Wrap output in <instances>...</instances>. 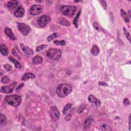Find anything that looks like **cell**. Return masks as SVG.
Returning <instances> with one entry per match:
<instances>
[{"label":"cell","instance_id":"1","mask_svg":"<svg viewBox=\"0 0 131 131\" xmlns=\"http://www.w3.org/2000/svg\"><path fill=\"white\" fill-rule=\"evenodd\" d=\"M72 91V86L68 84L59 85L56 89V94L60 97H65L70 93Z\"/></svg>","mask_w":131,"mask_h":131},{"label":"cell","instance_id":"2","mask_svg":"<svg viewBox=\"0 0 131 131\" xmlns=\"http://www.w3.org/2000/svg\"><path fill=\"white\" fill-rule=\"evenodd\" d=\"M5 101L12 106H18L22 101V98L17 95H7L5 97Z\"/></svg>","mask_w":131,"mask_h":131},{"label":"cell","instance_id":"3","mask_svg":"<svg viewBox=\"0 0 131 131\" xmlns=\"http://www.w3.org/2000/svg\"><path fill=\"white\" fill-rule=\"evenodd\" d=\"M76 7L74 6H63L60 8V11L65 16L71 17L74 16Z\"/></svg>","mask_w":131,"mask_h":131},{"label":"cell","instance_id":"4","mask_svg":"<svg viewBox=\"0 0 131 131\" xmlns=\"http://www.w3.org/2000/svg\"><path fill=\"white\" fill-rule=\"evenodd\" d=\"M62 51L55 48H51L46 52V55L48 57L55 60L59 59L62 56Z\"/></svg>","mask_w":131,"mask_h":131},{"label":"cell","instance_id":"5","mask_svg":"<svg viewBox=\"0 0 131 131\" xmlns=\"http://www.w3.org/2000/svg\"><path fill=\"white\" fill-rule=\"evenodd\" d=\"M49 113L51 119L53 121H56L59 119L60 113L59 110L55 106H51L49 111Z\"/></svg>","mask_w":131,"mask_h":131},{"label":"cell","instance_id":"6","mask_svg":"<svg viewBox=\"0 0 131 131\" xmlns=\"http://www.w3.org/2000/svg\"><path fill=\"white\" fill-rule=\"evenodd\" d=\"M50 21L51 18L49 17L44 15V16H42L38 18L37 20V23L39 26L44 27L46 26L50 22Z\"/></svg>","mask_w":131,"mask_h":131},{"label":"cell","instance_id":"7","mask_svg":"<svg viewBox=\"0 0 131 131\" xmlns=\"http://www.w3.org/2000/svg\"><path fill=\"white\" fill-rule=\"evenodd\" d=\"M17 28L24 35H27L31 30L30 27L24 23H17Z\"/></svg>","mask_w":131,"mask_h":131},{"label":"cell","instance_id":"8","mask_svg":"<svg viewBox=\"0 0 131 131\" xmlns=\"http://www.w3.org/2000/svg\"><path fill=\"white\" fill-rule=\"evenodd\" d=\"M42 11V7L41 5H34L30 8V13L32 16H37L41 14Z\"/></svg>","mask_w":131,"mask_h":131},{"label":"cell","instance_id":"9","mask_svg":"<svg viewBox=\"0 0 131 131\" xmlns=\"http://www.w3.org/2000/svg\"><path fill=\"white\" fill-rule=\"evenodd\" d=\"M16 85L17 83L16 82H14V83L10 84V85H9V86L3 87L1 89V92L6 94L11 93L13 92V91L14 90L15 87H16Z\"/></svg>","mask_w":131,"mask_h":131},{"label":"cell","instance_id":"10","mask_svg":"<svg viewBox=\"0 0 131 131\" xmlns=\"http://www.w3.org/2000/svg\"><path fill=\"white\" fill-rule=\"evenodd\" d=\"M24 13H25V10L23 7L20 6L18 7L17 9L15 10L14 14V16L17 17H22Z\"/></svg>","mask_w":131,"mask_h":131},{"label":"cell","instance_id":"11","mask_svg":"<svg viewBox=\"0 0 131 131\" xmlns=\"http://www.w3.org/2000/svg\"><path fill=\"white\" fill-rule=\"evenodd\" d=\"M20 46L21 49H22L24 52L26 54L28 55H33V53H34V52L31 49H30L28 47L25 46L22 43L20 44Z\"/></svg>","mask_w":131,"mask_h":131},{"label":"cell","instance_id":"12","mask_svg":"<svg viewBox=\"0 0 131 131\" xmlns=\"http://www.w3.org/2000/svg\"><path fill=\"white\" fill-rule=\"evenodd\" d=\"M88 100L90 102L95 103L96 106H98L101 104V102L98 99H97L95 96H94L93 95H90L88 97Z\"/></svg>","mask_w":131,"mask_h":131},{"label":"cell","instance_id":"13","mask_svg":"<svg viewBox=\"0 0 131 131\" xmlns=\"http://www.w3.org/2000/svg\"><path fill=\"white\" fill-rule=\"evenodd\" d=\"M5 32L6 33V34L7 35V36H8L12 40H16V38L15 37V36L14 35V34L13 32V31H12L11 29L8 27H7L5 29Z\"/></svg>","mask_w":131,"mask_h":131},{"label":"cell","instance_id":"14","mask_svg":"<svg viewBox=\"0 0 131 131\" xmlns=\"http://www.w3.org/2000/svg\"><path fill=\"white\" fill-rule=\"evenodd\" d=\"M18 4H19V3H18L17 1L13 0V1H10L7 4V8L9 9H13L16 8Z\"/></svg>","mask_w":131,"mask_h":131},{"label":"cell","instance_id":"15","mask_svg":"<svg viewBox=\"0 0 131 131\" xmlns=\"http://www.w3.org/2000/svg\"><path fill=\"white\" fill-rule=\"evenodd\" d=\"M93 121V118L91 117H89L86 119V120H85L84 124V130H87L89 129L90 126L92 124Z\"/></svg>","mask_w":131,"mask_h":131},{"label":"cell","instance_id":"16","mask_svg":"<svg viewBox=\"0 0 131 131\" xmlns=\"http://www.w3.org/2000/svg\"><path fill=\"white\" fill-rule=\"evenodd\" d=\"M35 77V76L34 74L32 73L28 72V73H26L23 76L22 80L24 81H25L29 80V79H33Z\"/></svg>","mask_w":131,"mask_h":131},{"label":"cell","instance_id":"17","mask_svg":"<svg viewBox=\"0 0 131 131\" xmlns=\"http://www.w3.org/2000/svg\"><path fill=\"white\" fill-rule=\"evenodd\" d=\"M9 52L8 48L4 44L1 45V53L4 56H7Z\"/></svg>","mask_w":131,"mask_h":131},{"label":"cell","instance_id":"18","mask_svg":"<svg viewBox=\"0 0 131 131\" xmlns=\"http://www.w3.org/2000/svg\"><path fill=\"white\" fill-rule=\"evenodd\" d=\"M43 59L39 55H36L32 59L33 63L35 65H38V64H41L42 63Z\"/></svg>","mask_w":131,"mask_h":131},{"label":"cell","instance_id":"19","mask_svg":"<svg viewBox=\"0 0 131 131\" xmlns=\"http://www.w3.org/2000/svg\"><path fill=\"white\" fill-rule=\"evenodd\" d=\"M120 14L121 16L123 18L124 21H125L126 23H129L130 22V19L129 17H128L127 14V13L125 12V11L123 9H121L120 10Z\"/></svg>","mask_w":131,"mask_h":131},{"label":"cell","instance_id":"20","mask_svg":"<svg viewBox=\"0 0 131 131\" xmlns=\"http://www.w3.org/2000/svg\"><path fill=\"white\" fill-rule=\"evenodd\" d=\"M59 23L60 25L65 26H69L70 25V23L67 20L65 19V18H60V19H59Z\"/></svg>","mask_w":131,"mask_h":131},{"label":"cell","instance_id":"21","mask_svg":"<svg viewBox=\"0 0 131 131\" xmlns=\"http://www.w3.org/2000/svg\"><path fill=\"white\" fill-rule=\"evenodd\" d=\"M91 53H92L93 55L97 56V55H98V54L99 53V50L98 47L96 45L93 46L92 49H91Z\"/></svg>","mask_w":131,"mask_h":131},{"label":"cell","instance_id":"22","mask_svg":"<svg viewBox=\"0 0 131 131\" xmlns=\"http://www.w3.org/2000/svg\"><path fill=\"white\" fill-rule=\"evenodd\" d=\"M9 59L11 61L12 63H13L14 64V66H15V67L18 68V69H20L21 68V64L17 61V60L13 58L12 57L10 56L9 57Z\"/></svg>","mask_w":131,"mask_h":131},{"label":"cell","instance_id":"23","mask_svg":"<svg viewBox=\"0 0 131 131\" xmlns=\"http://www.w3.org/2000/svg\"><path fill=\"white\" fill-rule=\"evenodd\" d=\"M100 129H101L102 131H112V129L111 128V127L106 123H101L100 124Z\"/></svg>","mask_w":131,"mask_h":131},{"label":"cell","instance_id":"24","mask_svg":"<svg viewBox=\"0 0 131 131\" xmlns=\"http://www.w3.org/2000/svg\"><path fill=\"white\" fill-rule=\"evenodd\" d=\"M81 13V11L80 10V11L78 12L77 14V16L76 17H75V19L74 20V22H73V24H74V25H75V27L76 28H77L78 27V20L79 19V17H80V14Z\"/></svg>","mask_w":131,"mask_h":131},{"label":"cell","instance_id":"25","mask_svg":"<svg viewBox=\"0 0 131 131\" xmlns=\"http://www.w3.org/2000/svg\"><path fill=\"white\" fill-rule=\"evenodd\" d=\"M6 123H7L6 117V116L4 114H1V126H3V125L5 124Z\"/></svg>","mask_w":131,"mask_h":131},{"label":"cell","instance_id":"26","mask_svg":"<svg viewBox=\"0 0 131 131\" xmlns=\"http://www.w3.org/2000/svg\"><path fill=\"white\" fill-rule=\"evenodd\" d=\"M58 35H59V34H58L57 33H53V34H51L48 36L47 38V41L48 42H50L51 41L53 40V39L56 38L58 36Z\"/></svg>","mask_w":131,"mask_h":131},{"label":"cell","instance_id":"27","mask_svg":"<svg viewBox=\"0 0 131 131\" xmlns=\"http://www.w3.org/2000/svg\"><path fill=\"white\" fill-rule=\"evenodd\" d=\"M1 81L3 84H8L9 83L10 79L8 77L6 76H4L2 77Z\"/></svg>","mask_w":131,"mask_h":131},{"label":"cell","instance_id":"28","mask_svg":"<svg viewBox=\"0 0 131 131\" xmlns=\"http://www.w3.org/2000/svg\"><path fill=\"white\" fill-rule=\"evenodd\" d=\"M71 106H72V104H71V103H68V104L63 109V114H66L67 111L71 108Z\"/></svg>","mask_w":131,"mask_h":131},{"label":"cell","instance_id":"29","mask_svg":"<svg viewBox=\"0 0 131 131\" xmlns=\"http://www.w3.org/2000/svg\"><path fill=\"white\" fill-rule=\"evenodd\" d=\"M123 30H124V34H125V35H126V38H127L128 40H129V41L130 42H131V35L130 34V33L125 28H123Z\"/></svg>","mask_w":131,"mask_h":131},{"label":"cell","instance_id":"30","mask_svg":"<svg viewBox=\"0 0 131 131\" xmlns=\"http://www.w3.org/2000/svg\"><path fill=\"white\" fill-rule=\"evenodd\" d=\"M54 44L57 45H60V46H65V41L64 40L62 41H54Z\"/></svg>","mask_w":131,"mask_h":131},{"label":"cell","instance_id":"31","mask_svg":"<svg viewBox=\"0 0 131 131\" xmlns=\"http://www.w3.org/2000/svg\"><path fill=\"white\" fill-rule=\"evenodd\" d=\"M47 47V46L46 45H42L41 46H39L36 49V52H39L42 50H43L44 49L46 48Z\"/></svg>","mask_w":131,"mask_h":131},{"label":"cell","instance_id":"32","mask_svg":"<svg viewBox=\"0 0 131 131\" xmlns=\"http://www.w3.org/2000/svg\"><path fill=\"white\" fill-rule=\"evenodd\" d=\"M93 26L94 28H95V29L97 30H98V31H99L100 30V27L99 26V24L96 23V22H95V23H93Z\"/></svg>","mask_w":131,"mask_h":131},{"label":"cell","instance_id":"33","mask_svg":"<svg viewBox=\"0 0 131 131\" xmlns=\"http://www.w3.org/2000/svg\"><path fill=\"white\" fill-rule=\"evenodd\" d=\"M123 104L124 106H127L130 104V101H129V100L127 98H124L123 100Z\"/></svg>","mask_w":131,"mask_h":131},{"label":"cell","instance_id":"34","mask_svg":"<svg viewBox=\"0 0 131 131\" xmlns=\"http://www.w3.org/2000/svg\"><path fill=\"white\" fill-rule=\"evenodd\" d=\"M4 67L5 68V69L7 71H10L11 69H12V67L11 66H10V65H8V64H6V65H5L4 66Z\"/></svg>","mask_w":131,"mask_h":131},{"label":"cell","instance_id":"35","mask_svg":"<svg viewBox=\"0 0 131 131\" xmlns=\"http://www.w3.org/2000/svg\"><path fill=\"white\" fill-rule=\"evenodd\" d=\"M100 3H101L103 8H104L105 9H106V8H107V5H106V2L104 1H100Z\"/></svg>","mask_w":131,"mask_h":131},{"label":"cell","instance_id":"36","mask_svg":"<svg viewBox=\"0 0 131 131\" xmlns=\"http://www.w3.org/2000/svg\"><path fill=\"white\" fill-rule=\"evenodd\" d=\"M71 114H68L66 116V117H65V119L66 120H70L71 119Z\"/></svg>","mask_w":131,"mask_h":131},{"label":"cell","instance_id":"37","mask_svg":"<svg viewBox=\"0 0 131 131\" xmlns=\"http://www.w3.org/2000/svg\"><path fill=\"white\" fill-rule=\"evenodd\" d=\"M24 84H20V85H19V86L17 87V90H20V89H21V88H23V87H24Z\"/></svg>","mask_w":131,"mask_h":131},{"label":"cell","instance_id":"38","mask_svg":"<svg viewBox=\"0 0 131 131\" xmlns=\"http://www.w3.org/2000/svg\"><path fill=\"white\" fill-rule=\"evenodd\" d=\"M99 85H100V86H107V84L104 83V82H102V81H100L99 83Z\"/></svg>","mask_w":131,"mask_h":131},{"label":"cell","instance_id":"39","mask_svg":"<svg viewBox=\"0 0 131 131\" xmlns=\"http://www.w3.org/2000/svg\"><path fill=\"white\" fill-rule=\"evenodd\" d=\"M131 114L129 116V130H131Z\"/></svg>","mask_w":131,"mask_h":131},{"label":"cell","instance_id":"40","mask_svg":"<svg viewBox=\"0 0 131 131\" xmlns=\"http://www.w3.org/2000/svg\"><path fill=\"white\" fill-rule=\"evenodd\" d=\"M128 13H129V17H131V14H130V13H131V10H129V11H128Z\"/></svg>","mask_w":131,"mask_h":131}]
</instances>
